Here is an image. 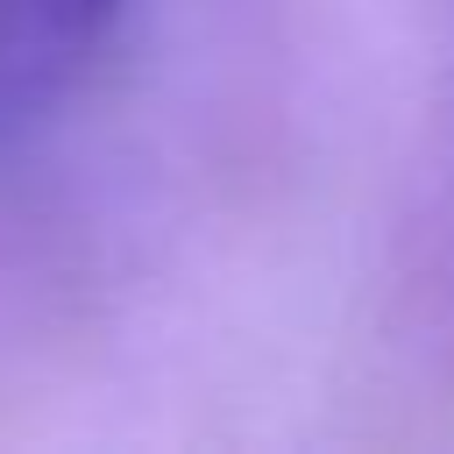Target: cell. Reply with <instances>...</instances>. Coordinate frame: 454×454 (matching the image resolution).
Returning a JSON list of instances; mask_svg holds the SVG:
<instances>
[{
	"instance_id": "obj_1",
	"label": "cell",
	"mask_w": 454,
	"mask_h": 454,
	"mask_svg": "<svg viewBox=\"0 0 454 454\" xmlns=\"http://www.w3.org/2000/svg\"><path fill=\"white\" fill-rule=\"evenodd\" d=\"M121 0H0V121L43 114L85 78Z\"/></svg>"
}]
</instances>
